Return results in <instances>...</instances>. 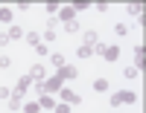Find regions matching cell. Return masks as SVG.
Returning a JSON list of instances; mask_svg holds the SVG:
<instances>
[{
	"mask_svg": "<svg viewBox=\"0 0 146 113\" xmlns=\"http://www.w3.org/2000/svg\"><path fill=\"white\" fill-rule=\"evenodd\" d=\"M64 32H70V35L79 32V20H67V23H64Z\"/></svg>",
	"mask_w": 146,
	"mask_h": 113,
	"instance_id": "cell-20",
	"label": "cell"
},
{
	"mask_svg": "<svg viewBox=\"0 0 146 113\" xmlns=\"http://www.w3.org/2000/svg\"><path fill=\"white\" fill-rule=\"evenodd\" d=\"M41 110V105L38 102H29V105H23V113H38Z\"/></svg>",
	"mask_w": 146,
	"mask_h": 113,
	"instance_id": "cell-22",
	"label": "cell"
},
{
	"mask_svg": "<svg viewBox=\"0 0 146 113\" xmlns=\"http://www.w3.org/2000/svg\"><path fill=\"white\" fill-rule=\"evenodd\" d=\"M58 93H62L64 105H79V102H82V96H79V93H73V90H58Z\"/></svg>",
	"mask_w": 146,
	"mask_h": 113,
	"instance_id": "cell-6",
	"label": "cell"
},
{
	"mask_svg": "<svg viewBox=\"0 0 146 113\" xmlns=\"http://www.w3.org/2000/svg\"><path fill=\"white\" fill-rule=\"evenodd\" d=\"M129 29H131L129 23H114V32H117V35H129Z\"/></svg>",
	"mask_w": 146,
	"mask_h": 113,
	"instance_id": "cell-21",
	"label": "cell"
},
{
	"mask_svg": "<svg viewBox=\"0 0 146 113\" xmlns=\"http://www.w3.org/2000/svg\"><path fill=\"white\" fill-rule=\"evenodd\" d=\"M38 105L47 107V110H53V107H56V99H53L50 93H41V102H38Z\"/></svg>",
	"mask_w": 146,
	"mask_h": 113,
	"instance_id": "cell-10",
	"label": "cell"
},
{
	"mask_svg": "<svg viewBox=\"0 0 146 113\" xmlns=\"http://www.w3.org/2000/svg\"><path fill=\"white\" fill-rule=\"evenodd\" d=\"M6 35H9V41H21V38H23V29H21V26H12Z\"/></svg>",
	"mask_w": 146,
	"mask_h": 113,
	"instance_id": "cell-12",
	"label": "cell"
},
{
	"mask_svg": "<svg viewBox=\"0 0 146 113\" xmlns=\"http://www.w3.org/2000/svg\"><path fill=\"white\" fill-rule=\"evenodd\" d=\"M56 113H70V105H58V107H53Z\"/></svg>",
	"mask_w": 146,
	"mask_h": 113,
	"instance_id": "cell-27",
	"label": "cell"
},
{
	"mask_svg": "<svg viewBox=\"0 0 146 113\" xmlns=\"http://www.w3.org/2000/svg\"><path fill=\"white\" fill-rule=\"evenodd\" d=\"M50 64H53V67H64L67 61H64V55H58V52H56V55H50Z\"/></svg>",
	"mask_w": 146,
	"mask_h": 113,
	"instance_id": "cell-18",
	"label": "cell"
},
{
	"mask_svg": "<svg viewBox=\"0 0 146 113\" xmlns=\"http://www.w3.org/2000/svg\"><path fill=\"white\" fill-rule=\"evenodd\" d=\"M29 87H32V78H29V75H21V78H18V84H15V90H12V96L23 99V93H27Z\"/></svg>",
	"mask_w": 146,
	"mask_h": 113,
	"instance_id": "cell-4",
	"label": "cell"
},
{
	"mask_svg": "<svg viewBox=\"0 0 146 113\" xmlns=\"http://www.w3.org/2000/svg\"><path fill=\"white\" fill-rule=\"evenodd\" d=\"M0 23H12V9H0Z\"/></svg>",
	"mask_w": 146,
	"mask_h": 113,
	"instance_id": "cell-19",
	"label": "cell"
},
{
	"mask_svg": "<svg viewBox=\"0 0 146 113\" xmlns=\"http://www.w3.org/2000/svg\"><path fill=\"white\" fill-rule=\"evenodd\" d=\"M126 12H129L131 18H137V15H143V9H140L137 3H129V6H126Z\"/></svg>",
	"mask_w": 146,
	"mask_h": 113,
	"instance_id": "cell-16",
	"label": "cell"
},
{
	"mask_svg": "<svg viewBox=\"0 0 146 113\" xmlns=\"http://www.w3.org/2000/svg\"><path fill=\"white\" fill-rule=\"evenodd\" d=\"M58 20H62V23H67V20H76V12H73V6L58 9Z\"/></svg>",
	"mask_w": 146,
	"mask_h": 113,
	"instance_id": "cell-8",
	"label": "cell"
},
{
	"mask_svg": "<svg viewBox=\"0 0 146 113\" xmlns=\"http://www.w3.org/2000/svg\"><path fill=\"white\" fill-rule=\"evenodd\" d=\"M137 73H140L137 67H126V73H123V75H126V78H137Z\"/></svg>",
	"mask_w": 146,
	"mask_h": 113,
	"instance_id": "cell-23",
	"label": "cell"
},
{
	"mask_svg": "<svg viewBox=\"0 0 146 113\" xmlns=\"http://www.w3.org/2000/svg\"><path fill=\"white\" fill-rule=\"evenodd\" d=\"M82 41H85V46H96L100 44V35H96L94 29H88V32H82Z\"/></svg>",
	"mask_w": 146,
	"mask_h": 113,
	"instance_id": "cell-7",
	"label": "cell"
},
{
	"mask_svg": "<svg viewBox=\"0 0 146 113\" xmlns=\"http://www.w3.org/2000/svg\"><path fill=\"white\" fill-rule=\"evenodd\" d=\"M108 90V78H96L94 81V93H105Z\"/></svg>",
	"mask_w": 146,
	"mask_h": 113,
	"instance_id": "cell-11",
	"label": "cell"
},
{
	"mask_svg": "<svg viewBox=\"0 0 146 113\" xmlns=\"http://www.w3.org/2000/svg\"><path fill=\"white\" fill-rule=\"evenodd\" d=\"M27 44L38 46V44H41V35H38V32H27Z\"/></svg>",
	"mask_w": 146,
	"mask_h": 113,
	"instance_id": "cell-17",
	"label": "cell"
},
{
	"mask_svg": "<svg viewBox=\"0 0 146 113\" xmlns=\"http://www.w3.org/2000/svg\"><path fill=\"white\" fill-rule=\"evenodd\" d=\"M94 52H100V55H102V58L108 61V64H114V61L120 58V46H117V44H108V46L96 44V46H94Z\"/></svg>",
	"mask_w": 146,
	"mask_h": 113,
	"instance_id": "cell-1",
	"label": "cell"
},
{
	"mask_svg": "<svg viewBox=\"0 0 146 113\" xmlns=\"http://www.w3.org/2000/svg\"><path fill=\"white\" fill-rule=\"evenodd\" d=\"M76 55H79V58H91V55H94V46H85V44H82V46L76 49Z\"/></svg>",
	"mask_w": 146,
	"mask_h": 113,
	"instance_id": "cell-14",
	"label": "cell"
},
{
	"mask_svg": "<svg viewBox=\"0 0 146 113\" xmlns=\"http://www.w3.org/2000/svg\"><path fill=\"white\" fill-rule=\"evenodd\" d=\"M62 84H64V81L58 78V75H53V78H47V81L38 84V90H41V93H56V90H62Z\"/></svg>",
	"mask_w": 146,
	"mask_h": 113,
	"instance_id": "cell-3",
	"label": "cell"
},
{
	"mask_svg": "<svg viewBox=\"0 0 146 113\" xmlns=\"http://www.w3.org/2000/svg\"><path fill=\"white\" fill-rule=\"evenodd\" d=\"M56 75H58L62 81H67V78L73 81V78L79 75V70H76V67H70V64H64V67H58V73H56Z\"/></svg>",
	"mask_w": 146,
	"mask_h": 113,
	"instance_id": "cell-5",
	"label": "cell"
},
{
	"mask_svg": "<svg viewBox=\"0 0 146 113\" xmlns=\"http://www.w3.org/2000/svg\"><path fill=\"white\" fill-rule=\"evenodd\" d=\"M12 67V58H6V55H0V70H9Z\"/></svg>",
	"mask_w": 146,
	"mask_h": 113,
	"instance_id": "cell-25",
	"label": "cell"
},
{
	"mask_svg": "<svg viewBox=\"0 0 146 113\" xmlns=\"http://www.w3.org/2000/svg\"><path fill=\"white\" fill-rule=\"evenodd\" d=\"M29 78H32L35 84H41V81H44V67H41V64H35V67L29 70Z\"/></svg>",
	"mask_w": 146,
	"mask_h": 113,
	"instance_id": "cell-9",
	"label": "cell"
},
{
	"mask_svg": "<svg viewBox=\"0 0 146 113\" xmlns=\"http://www.w3.org/2000/svg\"><path fill=\"white\" fill-rule=\"evenodd\" d=\"M135 67H140V70H143V46H140V44L135 46Z\"/></svg>",
	"mask_w": 146,
	"mask_h": 113,
	"instance_id": "cell-13",
	"label": "cell"
},
{
	"mask_svg": "<svg viewBox=\"0 0 146 113\" xmlns=\"http://www.w3.org/2000/svg\"><path fill=\"white\" fill-rule=\"evenodd\" d=\"M0 99H6V102L12 99V90H9V87H0Z\"/></svg>",
	"mask_w": 146,
	"mask_h": 113,
	"instance_id": "cell-26",
	"label": "cell"
},
{
	"mask_svg": "<svg viewBox=\"0 0 146 113\" xmlns=\"http://www.w3.org/2000/svg\"><path fill=\"white\" fill-rule=\"evenodd\" d=\"M137 102V96L131 93V90H117V93H111V107H117V105H135Z\"/></svg>",
	"mask_w": 146,
	"mask_h": 113,
	"instance_id": "cell-2",
	"label": "cell"
},
{
	"mask_svg": "<svg viewBox=\"0 0 146 113\" xmlns=\"http://www.w3.org/2000/svg\"><path fill=\"white\" fill-rule=\"evenodd\" d=\"M21 102H23V99L12 96V99H9V110H12V113H18V110H21Z\"/></svg>",
	"mask_w": 146,
	"mask_h": 113,
	"instance_id": "cell-15",
	"label": "cell"
},
{
	"mask_svg": "<svg viewBox=\"0 0 146 113\" xmlns=\"http://www.w3.org/2000/svg\"><path fill=\"white\" fill-rule=\"evenodd\" d=\"M82 9H88V0H76L73 3V12H82Z\"/></svg>",
	"mask_w": 146,
	"mask_h": 113,
	"instance_id": "cell-24",
	"label": "cell"
}]
</instances>
